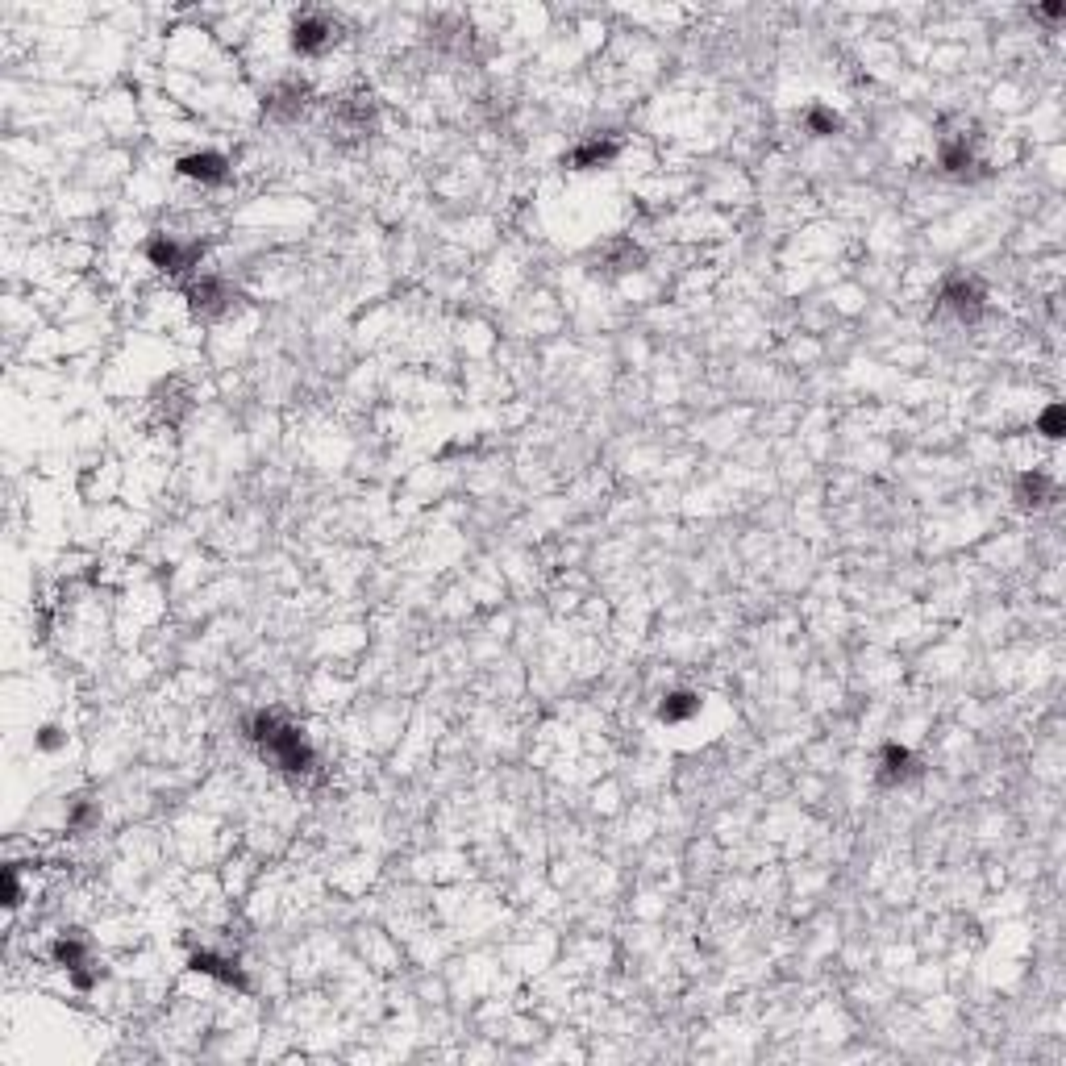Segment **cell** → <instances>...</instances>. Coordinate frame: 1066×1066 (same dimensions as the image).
<instances>
[{
	"mask_svg": "<svg viewBox=\"0 0 1066 1066\" xmlns=\"http://www.w3.org/2000/svg\"><path fill=\"white\" fill-rule=\"evenodd\" d=\"M250 738H255L259 750L288 775H309L317 767V754L309 742H304V733L296 725H288L279 713H259L250 721Z\"/></svg>",
	"mask_w": 1066,
	"mask_h": 1066,
	"instance_id": "obj_1",
	"label": "cell"
},
{
	"mask_svg": "<svg viewBox=\"0 0 1066 1066\" xmlns=\"http://www.w3.org/2000/svg\"><path fill=\"white\" fill-rule=\"evenodd\" d=\"M334 38H338V25L325 13H300L292 21V46L300 55H321V50L334 46Z\"/></svg>",
	"mask_w": 1066,
	"mask_h": 1066,
	"instance_id": "obj_2",
	"label": "cell"
},
{
	"mask_svg": "<svg viewBox=\"0 0 1066 1066\" xmlns=\"http://www.w3.org/2000/svg\"><path fill=\"white\" fill-rule=\"evenodd\" d=\"M146 259L155 263V267H163V271H171V275H180V271L196 267L200 246L196 242H180V238H171V234H155V238L146 242Z\"/></svg>",
	"mask_w": 1066,
	"mask_h": 1066,
	"instance_id": "obj_3",
	"label": "cell"
},
{
	"mask_svg": "<svg viewBox=\"0 0 1066 1066\" xmlns=\"http://www.w3.org/2000/svg\"><path fill=\"white\" fill-rule=\"evenodd\" d=\"M175 171H180L184 180H192V184L213 188V184L230 180V159L217 155V150H196V155H184L180 163H175Z\"/></svg>",
	"mask_w": 1066,
	"mask_h": 1066,
	"instance_id": "obj_4",
	"label": "cell"
},
{
	"mask_svg": "<svg viewBox=\"0 0 1066 1066\" xmlns=\"http://www.w3.org/2000/svg\"><path fill=\"white\" fill-rule=\"evenodd\" d=\"M621 155V142L617 138H608V134H600V138H588V142H579L575 150H571V167L575 171H592V167H608Z\"/></svg>",
	"mask_w": 1066,
	"mask_h": 1066,
	"instance_id": "obj_5",
	"label": "cell"
},
{
	"mask_svg": "<svg viewBox=\"0 0 1066 1066\" xmlns=\"http://www.w3.org/2000/svg\"><path fill=\"white\" fill-rule=\"evenodd\" d=\"M942 300L950 304L958 317H979L983 313V288L975 284V279H967V275H954L950 284L942 288Z\"/></svg>",
	"mask_w": 1066,
	"mask_h": 1066,
	"instance_id": "obj_6",
	"label": "cell"
},
{
	"mask_svg": "<svg viewBox=\"0 0 1066 1066\" xmlns=\"http://www.w3.org/2000/svg\"><path fill=\"white\" fill-rule=\"evenodd\" d=\"M192 971L209 975V979H221L225 987H246V975H242V967H238L234 958L217 954V950H196V954H192Z\"/></svg>",
	"mask_w": 1066,
	"mask_h": 1066,
	"instance_id": "obj_7",
	"label": "cell"
},
{
	"mask_svg": "<svg viewBox=\"0 0 1066 1066\" xmlns=\"http://www.w3.org/2000/svg\"><path fill=\"white\" fill-rule=\"evenodd\" d=\"M912 775H917V754H912L908 746H900V742H887L879 750V779L883 783H904Z\"/></svg>",
	"mask_w": 1066,
	"mask_h": 1066,
	"instance_id": "obj_8",
	"label": "cell"
},
{
	"mask_svg": "<svg viewBox=\"0 0 1066 1066\" xmlns=\"http://www.w3.org/2000/svg\"><path fill=\"white\" fill-rule=\"evenodd\" d=\"M88 942L80 933H63L55 946H50V958H55V967H63L67 975H80L84 967H88Z\"/></svg>",
	"mask_w": 1066,
	"mask_h": 1066,
	"instance_id": "obj_9",
	"label": "cell"
},
{
	"mask_svg": "<svg viewBox=\"0 0 1066 1066\" xmlns=\"http://www.w3.org/2000/svg\"><path fill=\"white\" fill-rule=\"evenodd\" d=\"M1054 492H1058V484H1054L1050 475H1042V471L1021 475V484H1017V500L1025 504V509H1042V504L1054 500Z\"/></svg>",
	"mask_w": 1066,
	"mask_h": 1066,
	"instance_id": "obj_10",
	"label": "cell"
},
{
	"mask_svg": "<svg viewBox=\"0 0 1066 1066\" xmlns=\"http://www.w3.org/2000/svg\"><path fill=\"white\" fill-rule=\"evenodd\" d=\"M700 713V696L696 692H667L663 704H658V721H667V725H679V721H688Z\"/></svg>",
	"mask_w": 1066,
	"mask_h": 1066,
	"instance_id": "obj_11",
	"label": "cell"
},
{
	"mask_svg": "<svg viewBox=\"0 0 1066 1066\" xmlns=\"http://www.w3.org/2000/svg\"><path fill=\"white\" fill-rule=\"evenodd\" d=\"M188 296H192V304H196V309H205V313H209V309H221L225 300H234V296H230V288H225V284H221L217 275H205V279H196V284H192V292H188Z\"/></svg>",
	"mask_w": 1066,
	"mask_h": 1066,
	"instance_id": "obj_12",
	"label": "cell"
},
{
	"mask_svg": "<svg viewBox=\"0 0 1066 1066\" xmlns=\"http://www.w3.org/2000/svg\"><path fill=\"white\" fill-rule=\"evenodd\" d=\"M942 167H946L950 175H967V171L975 167V150H971V142H967V138H950V142L942 146Z\"/></svg>",
	"mask_w": 1066,
	"mask_h": 1066,
	"instance_id": "obj_13",
	"label": "cell"
},
{
	"mask_svg": "<svg viewBox=\"0 0 1066 1066\" xmlns=\"http://www.w3.org/2000/svg\"><path fill=\"white\" fill-rule=\"evenodd\" d=\"M804 125H808V130L817 134V138H829V134L842 130V117H837L833 109H825V105H812L808 117H804Z\"/></svg>",
	"mask_w": 1066,
	"mask_h": 1066,
	"instance_id": "obj_14",
	"label": "cell"
},
{
	"mask_svg": "<svg viewBox=\"0 0 1066 1066\" xmlns=\"http://www.w3.org/2000/svg\"><path fill=\"white\" fill-rule=\"evenodd\" d=\"M34 746H38V750H59V746H63V729L46 725V729L38 733V738H34Z\"/></svg>",
	"mask_w": 1066,
	"mask_h": 1066,
	"instance_id": "obj_15",
	"label": "cell"
},
{
	"mask_svg": "<svg viewBox=\"0 0 1066 1066\" xmlns=\"http://www.w3.org/2000/svg\"><path fill=\"white\" fill-rule=\"evenodd\" d=\"M1042 429H1046V438H1058L1062 434V409H1058V404H1054V409H1046Z\"/></svg>",
	"mask_w": 1066,
	"mask_h": 1066,
	"instance_id": "obj_16",
	"label": "cell"
}]
</instances>
